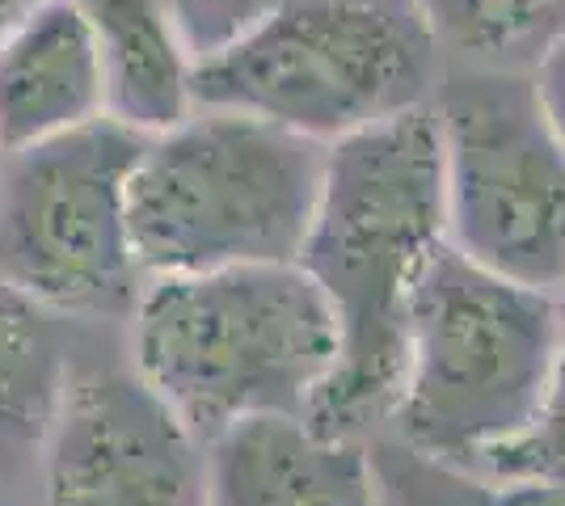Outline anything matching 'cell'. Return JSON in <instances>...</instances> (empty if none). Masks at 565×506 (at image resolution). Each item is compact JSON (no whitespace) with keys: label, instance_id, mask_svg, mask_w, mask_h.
I'll list each match as a JSON object with an SVG mask.
<instances>
[{"label":"cell","instance_id":"cell-1","mask_svg":"<svg viewBox=\"0 0 565 506\" xmlns=\"http://www.w3.org/2000/svg\"><path fill=\"white\" fill-rule=\"evenodd\" d=\"M444 245V152L430 106L326 148L321 194L296 258L338 321V367L308 410L312 427L359 434L393 410L405 316Z\"/></svg>","mask_w":565,"mask_h":506},{"label":"cell","instance_id":"cell-2","mask_svg":"<svg viewBox=\"0 0 565 506\" xmlns=\"http://www.w3.org/2000/svg\"><path fill=\"white\" fill-rule=\"evenodd\" d=\"M136 376L203 443L254 418H308L338 367V321L300 262L148 279Z\"/></svg>","mask_w":565,"mask_h":506},{"label":"cell","instance_id":"cell-3","mask_svg":"<svg viewBox=\"0 0 565 506\" xmlns=\"http://www.w3.org/2000/svg\"><path fill=\"white\" fill-rule=\"evenodd\" d=\"M326 144L279 122L194 106L143 136L131 245L143 279L296 262L321 194Z\"/></svg>","mask_w":565,"mask_h":506},{"label":"cell","instance_id":"cell-4","mask_svg":"<svg viewBox=\"0 0 565 506\" xmlns=\"http://www.w3.org/2000/svg\"><path fill=\"white\" fill-rule=\"evenodd\" d=\"M565 342L557 295L481 270L444 245L405 316L388 418L414 452L477 464L536 413Z\"/></svg>","mask_w":565,"mask_h":506},{"label":"cell","instance_id":"cell-5","mask_svg":"<svg viewBox=\"0 0 565 506\" xmlns=\"http://www.w3.org/2000/svg\"><path fill=\"white\" fill-rule=\"evenodd\" d=\"M439 43L418 0H296L194 64V106L338 144L430 106Z\"/></svg>","mask_w":565,"mask_h":506},{"label":"cell","instance_id":"cell-6","mask_svg":"<svg viewBox=\"0 0 565 506\" xmlns=\"http://www.w3.org/2000/svg\"><path fill=\"white\" fill-rule=\"evenodd\" d=\"M143 136L97 119L0 157V283L60 321L136 309L131 173Z\"/></svg>","mask_w":565,"mask_h":506},{"label":"cell","instance_id":"cell-7","mask_svg":"<svg viewBox=\"0 0 565 506\" xmlns=\"http://www.w3.org/2000/svg\"><path fill=\"white\" fill-rule=\"evenodd\" d=\"M430 110L444 152L448 245L481 270L562 295L565 144L544 119L532 76L456 73Z\"/></svg>","mask_w":565,"mask_h":506},{"label":"cell","instance_id":"cell-8","mask_svg":"<svg viewBox=\"0 0 565 506\" xmlns=\"http://www.w3.org/2000/svg\"><path fill=\"white\" fill-rule=\"evenodd\" d=\"M34 477L43 506H207V443L136 367L72 363Z\"/></svg>","mask_w":565,"mask_h":506},{"label":"cell","instance_id":"cell-9","mask_svg":"<svg viewBox=\"0 0 565 506\" xmlns=\"http://www.w3.org/2000/svg\"><path fill=\"white\" fill-rule=\"evenodd\" d=\"M207 506H380L372 448L308 418H254L207 443Z\"/></svg>","mask_w":565,"mask_h":506},{"label":"cell","instance_id":"cell-10","mask_svg":"<svg viewBox=\"0 0 565 506\" xmlns=\"http://www.w3.org/2000/svg\"><path fill=\"white\" fill-rule=\"evenodd\" d=\"M106 119L94 34L76 0H34L0 39V152Z\"/></svg>","mask_w":565,"mask_h":506},{"label":"cell","instance_id":"cell-11","mask_svg":"<svg viewBox=\"0 0 565 506\" xmlns=\"http://www.w3.org/2000/svg\"><path fill=\"white\" fill-rule=\"evenodd\" d=\"M94 34L106 119L157 136L194 110V51L166 0H76Z\"/></svg>","mask_w":565,"mask_h":506},{"label":"cell","instance_id":"cell-12","mask_svg":"<svg viewBox=\"0 0 565 506\" xmlns=\"http://www.w3.org/2000/svg\"><path fill=\"white\" fill-rule=\"evenodd\" d=\"M68 372L60 316L0 283V494L39 473Z\"/></svg>","mask_w":565,"mask_h":506},{"label":"cell","instance_id":"cell-13","mask_svg":"<svg viewBox=\"0 0 565 506\" xmlns=\"http://www.w3.org/2000/svg\"><path fill=\"white\" fill-rule=\"evenodd\" d=\"M439 47L472 68L527 73L565 34V0H418Z\"/></svg>","mask_w":565,"mask_h":506},{"label":"cell","instance_id":"cell-14","mask_svg":"<svg viewBox=\"0 0 565 506\" xmlns=\"http://www.w3.org/2000/svg\"><path fill=\"white\" fill-rule=\"evenodd\" d=\"M380 506H565V489L490 477L469 464L414 452L401 439L372 443Z\"/></svg>","mask_w":565,"mask_h":506},{"label":"cell","instance_id":"cell-15","mask_svg":"<svg viewBox=\"0 0 565 506\" xmlns=\"http://www.w3.org/2000/svg\"><path fill=\"white\" fill-rule=\"evenodd\" d=\"M472 469L490 473V477H511V482H541L565 489V342L557 351V363L548 372V385L536 413L527 418V427L494 448L490 456H481Z\"/></svg>","mask_w":565,"mask_h":506},{"label":"cell","instance_id":"cell-16","mask_svg":"<svg viewBox=\"0 0 565 506\" xmlns=\"http://www.w3.org/2000/svg\"><path fill=\"white\" fill-rule=\"evenodd\" d=\"M169 13L182 25V39L194 51V64L212 51L228 47L233 39L249 34L254 25L275 18L296 0H166Z\"/></svg>","mask_w":565,"mask_h":506},{"label":"cell","instance_id":"cell-17","mask_svg":"<svg viewBox=\"0 0 565 506\" xmlns=\"http://www.w3.org/2000/svg\"><path fill=\"white\" fill-rule=\"evenodd\" d=\"M532 85H536V101H541L544 119H548V127L557 131V140L565 144V34L532 68Z\"/></svg>","mask_w":565,"mask_h":506},{"label":"cell","instance_id":"cell-18","mask_svg":"<svg viewBox=\"0 0 565 506\" xmlns=\"http://www.w3.org/2000/svg\"><path fill=\"white\" fill-rule=\"evenodd\" d=\"M30 4H34V0H0V39L13 30V22L22 18Z\"/></svg>","mask_w":565,"mask_h":506},{"label":"cell","instance_id":"cell-19","mask_svg":"<svg viewBox=\"0 0 565 506\" xmlns=\"http://www.w3.org/2000/svg\"><path fill=\"white\" fill-rule=\"evenodd\" d=\"M557 313H562V325H565V291L557 295Z\"/></svg>","mask_w":565,"mask_h":506},{"label":"cell","instance_id":"cell-20","mask_svg":"<svg viewBox=\"0 0 565 506\" xmlns=\"http://www.w3.org/2000/svg\"><path fill=\"white\" fill-rule=\"evenodd\" d=\"M0 157H4V152H0Z\"/></svg>","mask_w":565,"mask_h":506}]
</instances>
